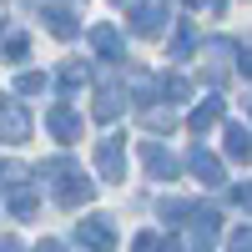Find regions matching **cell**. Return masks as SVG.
Instances as JSON below:
<instances>
[{"mask_svg": "<svg viewBox=\"0 0 252 252\" xmlns=\"http://www.w3.org/2000/svg\"><path fill=\"white\" fill-rule=\"evenodd\" d=\"M46 126H51V136H56V141H76V136H81V116H76L71 106H51Z\"/></svg>", "mask_w": 252, "mask_h": 252, "instance_id": "cell-1", "label": "cell"}, {"mask_svg": "<svg viewBox=\"0 0 252 252\" xmlns=\"http://www.w3.org/2000/svg\"><path fill=\"white\" fill-rule=\"evenodd\" d=\"M26 131H31L26 111H20L15 101H0V136H5V141H26Z\"/></svg>", "mask_w": 252, "mask_h": 252, "instance_id": "cell-2", "label": "cell"}, {"mask_svg": "<svg viewBox=\"0 0 252 252\" xmlns=\"http://www.w3.org/2000/svg\"><path fill=\"white\" fill-rule=\"evenodd\" d=\"M106 222H111V217H91V222H81V227H76V237L86 242V247H96V252H101V247H111V227H106Z\"/></svg>", "mask_w": 252, "mask_h": 252, "instance_id": "cell-3", "label": "cell"}, {"mask_svg": "<svg viewBox=\"0 0 252 252\" xmlns=\"http://www.w3.org/2000/svg\"><path fill=\"white\" fill-rule=\"evenodd\" d=\"M96 161H101V177H106V182H121V172H126V157H121V146H116V141H101Z\"/></svg>", "mask_w": 252, "mask_h": 252, "instance_id": "cell-4", "label": "cell"}, {"mask_svg": "<svg viewBox=\"0 0 252 252\" xmlns=\"http://www.w3.org/2000/svg\"><path fill=\"white\" fill-rule=\"evenodd\" d=\"M131 26H136L141 35H157V31L166 26V10H161V5H136V10H131Z\"/></svg>", "mask_w": 252, "mask_h": 252, "instance_id": "cell-5", "label": "cell"}, {"mask_svg": "<svg viewBox=\"0 0 252 252\" xmlns=\"http://www.w3.org/2000/svg\"><path fill=\"white\" fill-rule=\"evenodd\" d=\"M192 222H197V227H192V247H197V252H207V247L217 242V212H197Z\"/></svg>", "mask_w": 252, "mask_h": 252, "instance_id": "cell-6", "label": "cell"}, {"mask_svg": "<svg viewBox=\"0 0 252 252\" xmlns=\"http://www.w3.org/2000/svg\"><path fill=\"white\" fill-rule=\"evenodd\" d=\"M192 172H197V177H207V187H217V182H222V166H217V157H212V152H202V146L192 152Z\"/></svg>", "mask_w": 252, "mask_h": 252, "instance_id": "cell-7", "label": "cell"}, {"mask_svg": "<svg viewBox=\"0 0 252 252\" xmlns=\"http://www.w3.org/2000/svg\"><path fill=\"white\" fill-rule=\"evenodd\" d=\"M91 40H96V51H101V56H111V61H121V51H126V46H121V35H116L111 26H96Z\"/></svg>", "mask_w": 252, "mask_h": 252, "instance_id": "cell-8", "label": "cell"}, {"mask_svg": "<svg viewBox=\"0 0 252 252\" xmlns=\"http://www.w3.org/2000/svg\"><path fill=\"white\" fill-rule=\"evenodd\" d=\"M81 202H91V182L86 177H71L66 187H61V207H81Z\"/></svg>", "mask_w": 252, "mask_h": 252, "instance_id": "cell-9", "label": "cell"}, {"mask_svg": "<svg viewBox=\"0 0 252 252\" xmlns=\"http://www.w3.org/2000/svg\"><path fill=\"white\" fill-rule=\"evenodd\" d=\"M217 116H222V101L212 96V101H207V106H197L192 116H187V126H192V131H207V126H212Z\"/></svg>", "mask_w": 252, "mask_h": 252, "instance_id": "cell-10", "label": "cell"}, {"mask_svg": "<svg viewBox=\"0 0 252 252\" xmlns=\"http://www.w3.org/2000/svg\"><path fill=\"white\" fill-rule=\"evenodd\" d=\"M46 26H51V35H61V40H71V35H76L71 10H46Z\"/></svg>", "mask_w": 252, "mask_h": 252, "instance_id": "cell-11", "label": "cell"}, {"mask_svg": "<svg viewBox=\"0 0 252 252\" xmlns=\"http://www.w3.org/2000/svg\"><path fill=\"white\" fill-rule=\"evenodd\" d=\"M146 166H152V172H157V177H172V172H177V161H172V157H166V152H161V146H146Z\"/></svg>", "mask_w": 252, "mask_h": 252, "instance_id": "cell-12", "label": "cell"}, {"mask_svg": "<svg viewBox=\"0 0 252 252\" xmlns=\"http://www.w3.org/2000/svg\"><path fill=\"white\" fill-rule=\"evenodd\" d=\"M227 157H242L247 161V126H237V121L227 126Z\"/></svg>", "mask_w": 252, "mask_h": 252, "instance_id": "cell-13", "label": "cell"}, {"mask_svg": "<svg viewBox=\"0 0 252 252\" xmlns=\"http://www.w3.org/2000/svg\"><path fill=\"white\" fill-rule=\"evenodd\" d=\"M15 91H20V96H35V91H46V76H40V71H26V76L15 81Z\"/></svg>", "mask_w": 252, "mask_h": 252, "instance_id": "cell-14", "label": "cell"}, {"mask_svg": "<svg viewBox=\"0 0 252 252\" xmlns=\"http://www.w3.org/2000/svg\"><path fill=\"white\" fill-rule=\"evenodd\" d=\"M116 111H121V96H116V91H106V96L96 101V116H101V121H111Z\"/></svg>", "mask_w": 252, "mask_h": 252, "instance_id": "cell-15", "label": "cell"}, {"mask_svg": "<svg viewBox=\"0 0 252 252\" xmlns=\"http://www.w3.org/2000/svg\"><path fill=\"white\" fill-rule=\"evenodd\" d=\"M61 86H66V91L86 86V66H66V71H61Z\"/></svg>", "mask_w": 252, "mask_h": 252, "instance_id": "cell-16", "label": "cell"}, {"mask_svg": "<svg viewBox=\"0 0 252 252\" xmlns=\"http://www.w3.org/2000/svg\"><path fill=\"white\" fill-rule=\"evenodd\" d=\"M187 51H192V26H182V31H177V40H172V56H177V61H182Z\"/></svg>", "mask_w": 252, "mask_h": 252, "instance_id": "cell-17", "label": "cell"}, {"mask_svg": "<svg viewBox=\"0 0 252 252\" xmlns=\"http://www.w3.org/2000/svg\"><path fill=\"white\" fill-rule=\"evenodd\" d=\"M146 126H157V131H172V111H146Z\"/></svg>", "mask_w": 252, "mask_h": 252, "instance_id": "cell-18", "label": "cell"}, {"mask_svg": "<svg viewBox=\"0 0 252 252\" xmlns=\"http://www.w3.org/2000/svg\"><path fill=\"white\" fill-rule=\"evenodd\" d=\"M5 56H15V61L26 56V35H10V40H5Z\"/></svg>", "mask_w": 252, "mask_h": 252, "instance_id": "cell-19", "label": "cell"}, {"mask_svg": "<svg viewBox=\"0 0 252 252\" xmlns=\"http://www.w3.org/2000/svg\"><path fill=\"white\" fill-rule=\"evenodd\" d=\"M136 252H157V232H141L136 237Z\"/></svg>", "mask_w": 252, "mask_h": 252, "instance_id": "cell-20", "label": "cell"}, {"mask_svg": "<svg viewBox=\"0 0 252 252\" xmlns=\"http://www.w3.org/2000/svg\"><path fill=\"white\" fill-rule=\"evenodd\" d=\"M187 5H197V10H212V15H217V10H222V0H187Z\"/></svg>", "mask_w": 252, "mask_h": 252, "instance_id": "cell-21", "label": "cell"}, {"mask_svg": "<svg viewBox=\"0 0 252 252\" xmlns=\"http://www.w3.org/2000/svg\"><path fill=\"white\" fill-rule=\"evenodd\" d=\"M232 252H247V227H242V232H232Z\"/></svg>", "mask_w": 252, "mask_h": 252, "instance_id": "cell-22", "label": "cell"}, {"mask_svg": "<svg viewBox=\"0 0 252 252\" xmlns=\"http://www.w3.org/2000/svg\"><path fill=\"white\" fill-rule=\"evenodd\" d=\"M0 252H20V242H10V237H5V242H0Z\"/></svg>", "mask_w": 252, "mask_h": 252, "instance_id": "cell-23", "label": "cell"}, {"mask_svg": "<svg viewBox=\"0 0 252 252\" xmlns=\"http://www.w3.org/2000/svg\"><path fill=\"white\" fill-rule=\"evenodd\" d=\"M35 252H61V247H56V242H40V247H35Z\"/></svg>", "mask_w": 252, "mask_h": 252, "instance_id": "cell-24", "label": "cell"}]
</instances>
